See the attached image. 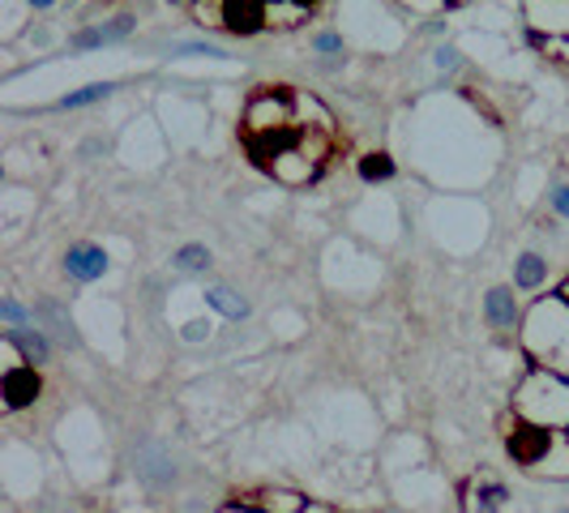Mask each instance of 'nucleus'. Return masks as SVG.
Masks as SVG:
<instances>
[{"label":"nucleus","instance_id":"7","mask_svg":"<svg viewBox=\"0 0 569 513\" xmlns=\"http://www.w3.org/2000/svg\"><path fill=\"white\" fill-rule=\"evenodd\" d=\"M64 270H69V279H78V283H94V279L108 274V253H103L99 244H73V249L64 253Z\"/></svg>","mask_w":569,"mask_h":513},{"label":"nucleus","instance_id":"16","mask_svg":"<svg viewBox=\"0 0 569 513\" xmlns=\"http://www.w3.org/2000/svg\"><path fill=\"white\" fill-rule=\"evenodd\" d=\"M112 94V86L99 82V86H86V90H78V94H64L60 99V108H86V103H99V99H108Z\"/></svg>","mask_w":569,"mask_h":513},{"label":"nucleus","instance_id":"13","mask_svg":"<svg viewBox=\"0 0 569 513\" xmlns=\"http://www.w3.org/2000/svg\"><path fill=\"white\" fill-rule=\"evenodd\" d=\"M4 339L13 342V346H22V351H27V360H48V351H52L48 339H43L39 330H27V325H22V330H9Z\"/></svg>","mask_w":569,"mask_h":513},{"label":"nucleus","instance_id":"22","mask_svg":"<svg viewBox=\"0 0 569 513\" xmlns=\"http://www.w3.org/2000/svg\"><path fill=\"white\" fill-rule=\"evenodd\" d=\"M342 43H339V34H321L317 39V52H339Z\"/></svg>","mask_w":569,"mask_h":513},{"label":"nucleus","instance_id":"19","mask_svg":"<svg viewBox=\"0 0 569 513\" xmlns=\"http://www.w3.org/2000/svg\"><path fill=\"white\" fill-rule=\"evenodd\" d=\"M543 48H548V57H566L569 60V39H552V34H548V39H540Z\"/></svg>","mask_w":569,"mask_h":513},{"label":"nucleus","instance_id":"2","mask_svg":"<svg viewBox=\"0 0 569 513\" xmlns=\"http://www.w3.org/2000/svg\"><path fill=\"white\" fill-rule=\"evenodd\" d=\"M518 420L522 424L548 428V432H569V381L557 372H531L518 390Z\"/></svg>","mask_w":569,"mask_h":513},{"label":"nucleus","instance_id":"23","mask_svg":"<svg viewBox=\"0 0 569 513\" xmlns=\"http://www.w3.org/2000/svg\"><path fill=\"white\" fill-rule=\"evenodd\" d=\"M437 64H441V69H455L458 52H455V48H441V52H437Z\"/></svg>","mask_w":569,"mask_h":513},{"label":"nucleus","instance_id":"11","mask_svg":"<svg viewBox=\"0 0 569 513\" xmlns=\"http://www.w3.org/2000/svg\"><path fill=\"white\" fill-rule=\"evenodd\" d=\"M510 501V492H506V484H497V480H476L471 484V513H497L501 505Z\"/></svg>","mask_w":569,"mask_h":513},{"label":"nucleus","instance_id":"9","mask_svg":"<svg viewBox=\"0 0 569 513\" xmlns=\"http://www.w3.org/2000/svg\"><path fill=\"white\" fill-rule=\"evenodd\" d=\"M133 27H138V18H133V13H120L116 22H99V27L82 30V34L73 39V48H99V43H112V39H124Z\"/></svg>","mask_w":569,"mask_h":513},{"label":"nucleus","instance_id":"26","mask_svg":"<svg viewBox=\"0 0 569 513\" xmlns=\"http://www.w3.org/2000/svg\"><path fill=\"white\" fill-rule=\"evenodd\" d=\"M561 300H566V304H569V283H566V286H561Z\"/></svg>","mask_w":569,"mask_h":513},{"label":"nucleus","instance_id":"25","mask_svg":"<svg viewBox=\"0 0 569 513\" xmlns=\"http://www.w3.org/2000/svg\"><path fill=\"white\" fill-rule=\"evenodd\" d=\"M223 513H266V510H240V505H231V510H223Z\"/></svg>","mask_w":569,"mask_h":513},{"label":"nucleus","instance_id":"3","mask_svg":"<svg viewBox=\"0 0 569 513\" xmlns=\"http://www.w3.org/2000/svg\"><path fill=\"white\" fill-rule=\"evenodd\" d=\"M527 351L540 355V364L557 376L569 381V304L557 295V300H540L531 309V321H527Z\"/></svg>","mask_w":569,"mask_h":513},{"label":"nucleus","instance_id":"15","mask_svg":"<svg viewBox=\"0 0 569 513\" xmlns=\"http://www.w3.org/2000/svg\"><path fill=\"white\" fill-rule=\"evenodd\" d=\"M513 283L518 286H540L543 283V256H536V253H527L522 261H518V270H513Z\"/></svg>","mask_w":569,"mask_h":513},{"label":"nucleus","instance_id":"8","mask_svg":"<svg viewBox=\"0 0 569 513\" xmlns=\"http://www.w3.org/2000/svg\"><path fill=\"white\" fill-rule=\"evenodd\" d=\"M133 471H138L150 487H163L176 480V466H171L168 454H163L159 445H142V450L133 454Z\"/></svg>","mask_w":569,"mask_h":513},{"label":"nucleus","instance_id":"17","mask_svg":"<svg viewBox=\"0 0 569 513\" xmlns=\"http://www.w3.org/2000/svg\"><path fill=\"white\" fill-rule=\"evenodd\" d=\"M390 171H395V163H390L386 154H369V159L360 163V175H365V180H386Z\"/></svg>","mask_w":569,"mask_h":513},{"label":"nucleus","instance_id":"20","mask_svg":"<svg viewBox=\"0 0 569 513\" xmlns=\"http://www.w3.org/2000/svg\"><path fill=\"white\" fill-rule=\"evenodd\" d=\"M184 339H189V342L210 339V325H206V321H189V325H184Z\"/></svg>","mask_w":569,"mask_h":513},{"label":"nucleus","instance_id":"18","mask_svg":"<svg viewBox=\"0 0 569 513\" xmlns=\"http://www.w3.org/2000/svg\"><path fill=\"white\" fill-rule=\"evenodd\" d=\"M0 313H4V321H9V330H22V321H27V309H22V304L4 300V304H0Z\"/></svg>","mask_w":569,"mask_h":513},{"label":"nucleus","instance_id":"14","mask_svg":"<svg viewBox=\"0 0 569 513\" xmlns=\"http://www.w3.org/2000/svg\"><path fill=\"white\" fill-rule=\"evenodd\" d=\"M171 265L184 270V274H201V270H210V249L206 244H184L180 253L171 256Z\"/></svg>","mask_w":569,"mask_h":513},{"label":"nucleus","instance_id":"12","mask_svg":"<svg viewBox=\"0 0 569 513\" xmlns=\"http://www.w3.org/2000/svg\"><path fill=\"white\" fill-rule=\"evenodd\" d=\"M206 304H210V309H219L223 316H231V321L249 316V300H244V295H236L231 286H210V291H206Z\"/></svg>","mask_w":569,"mask_h":513},{"label":"nucleus","instance_id":"5","mask_svg":"<svg viewBox=\"0 0 569 513\" xmlns=\"http://www.w3.org/2000/svg\"><path fill=\"white\" fill-rule=\"evenodd\" d=\"M561 445V432H548V428L536 424H518L510 432V454L513 462H522L527 471H543L548 466V454Z\"/></svg>","mask_w":569,"mask_h":513},{"label":"nucleus","instance_id":"21","mask_svg":"<svg viewBox=\"0 0 569 513\" xmlns=\"http://www.w3.org/2000/svg\"><path fill=\"white\" fill-rule=\"evenodd\" d=\"M552 210L569 219V189H552Z\"/></svg>","mask_w":569,"mask_h":513},{"label":"nucleus","instance_id":"1","mask_svg":"<svg viewBox=\"0 0 569 513\" xmlns=\"http://www.w3.org/2000/svg\"><path fill=\"white\" fill-rule=\"evenodd\" d=\"M309 112H317V99L300 94V108H296V115L287 120L283 129L244 138L257 168L270 171L283 184H309V180L321 175L326 159H330V145H335L330 142V112L321 120H309Z\"/></svg>","mask_w":569,"mask_h":513},{"label":"nucleus","instance_id":"24","mask_svg":"<svg viewBox=\"0 0 569 513\" xmlns=\"http://www.w3.org/2000/svg\"><path fill=\"white\" fill-rule=\"evenodd\" d=\"M305 513H335V510H326V505H305Z\"/></svg>","mask_w":569,"mask_h":513},{"label":"nucleus","instance_id":"4","mask_svg":"<svg viewBox=\"0 0 569 513\" xmlns=\"http://www.w3.org/2000/svg\"><path fill=\"white\" fill-rule=\"evenodd\" d=\"M198 22L223 27L231 34H257L270 27V0H214V4H193Z\"/></svg>","mask_w":569,"mask_h":513},{"label":"nucleus","instance_id":"6","mask_svg":"<svg viewBox=\"0 0 569 513\" xmlns=\"http://www.w3.org/2000/svg\"><path fill=\"white\" fill-rule=\"evenodd\" d=\"M39 390H43V381H39L34 369H27V364H9L4 369V411L30 406V402L39 399Z\"/></svg>","mask_w":569,"mask_h":513},{"label":"nucleus","instance_id":"10","mask_svg":"<svg viewBox=\"0 0 569 513\" xmlns=\"http://www.w3.org/2000/svg\"><path fill=\"white\" fill-rule=\"evenodd\" d=\"M485 309H488V321H492L497 330H513V325H518V304H513V295L506 286H492V291H488Z\"/></svg>","mask_w":569,"mask_h":513}]
</instances>
